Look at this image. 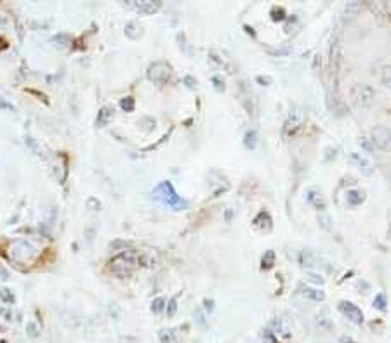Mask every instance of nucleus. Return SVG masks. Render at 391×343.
<instances>
[{
    "label": "nucleus",
    "instance_id": "f257e3e1",
    "mask_svg": "<svg viewBox=\"0 0 391 343\" xmlns=\"http://www.w3.org/2000/svg\"><path fill=\"white\" fill-rule=\"evenodd\" d=\"M153 198L162 201L164 205L171 206V208H176V210H184L188 206V203L184 199H181V196H177L174 187H172L171 182H160L156 185L155 189H153Z\"/></svg>",
    "mask_w": 391,
    "mask_h": 343
},
{
    "label": "nucleus",
    "instance_id": "f03ea898",
    "mask_svg": "<svg viewBox=\"0 0 391 343\" xmlns=\"http://www.w3.org/2000/svg\"><path fill=\"white\" fill-rule=\"evenodd\" d=\"M110 265H112V272L115 274V276L125 279V277H129L132 274V271H134V267H136V262H134V258H132L131 255L120 253L118 256L113 258Z\"/></svg>",
    "mask_w": 391,
    "mask_h": 343
},
{
    "label": "nucleus",
    "instance_id": "7ed1b4c3",
    "mask_svg": "<svg viewBox=\"0 0 391 343\" xmlns=\"http://www.w3.org/2000/svg\"><path fill=\"white\" fill-rule=\"evenodd\" d=\"M169 78H171V66L164 61H156L148 70V80L156 85H164L165 82H169Z\"/></svg>",
    "mask_w": 391,
    "mask_h": 343
},
{
    "label": "nucleus",
    "instance_id": "20e7f679",
    "mask_svg": "<svg viewBox=\"0 0 391 343\" xmlns=\"http://www.w3.org/2000/svg\"><path fill=\"white\" fill-rule=\"evenodd\" d=\"M371 141L375 147H379L383 151L391 149V130L384 125H377L372 128L371 132Z\"/></svg>",
    "mask_w": 391,
    "mask_h": 343
},
{
    "label": "nucleus",
    "instance_id": "39448f33",
    "mask_svg": "<svg viewBox=\"0 0 391 343\" xmlns=\"http://www.w3.org/2000/svg\"><path fill=\"white\" fill-rule=\"evenodd\" d=\"M352 97L356 106H371L375 94L371 85H363L362 83V85H355V87L352 89Z\"/></svg>",
    "mask_w": 391,
    "mask_h": 343
},
{
    "label": "nucleus",
    "instance_id": "423d86ee",
    "mask_svg": "<svg viewBox=\"0 0 391 343\" xmlns=\"http://www.w3.org/2000/svg\"><path fill=\"white\" fill-rule=\"evenodd\" d=\"M339 310L343 312L344 316L350 321H353L355 324H362L363 323V314L355 304L352 302H339Z\"/></svg>",
    "mask_w": 391,
    "mask_h": 343
},
{
    "label": "nucleus",
    "instance_id": "0eeeda50",
    "mask_svg": "<svg viewBox=\"0 0 391 343\" xmlns=\"http://www.w3.org/2000/svg\"><path fill=\"white\" fill-rule=\"evenodd\" d=\"M20 246L23 248L21 252L12 248V258L16 262H32V258L35 256V248L26 241H20Z\"/></svg>",
    "mask_w": 391,
    "mask_h": 343
},
{
    "label": "nucleus",
    "instance_id": "6e6552de",
    "mask_svg": "<svg viewBox=\"0 0 391 343\" xmlns=\"http://www.w3.org/2000/svg\"><path fill=\"white\" fill-rule=\"evenodd\" d=\"M132 7L141 14H153L162 7V2H139V4H132Z\"/></svg>",
    "mask_w": 391,
    "mask_h": 343
},
{
    "label": "nucleus",
    "instance_id": "1a4fd4ad",
    "mask_svg": "<svg viewBox=\"0 0 391 343\" xmlns=\"http://www.w3.org/2000/svg\"><path fill=\"white\" fill-rule=\"evenodd\" d=\"M254 225L261 231H272V217L268 212H259L254 218Z\"/></svg>",
    "mask_w": 391,
    "mask_h": 343
},
{
    "label": "nucleus",
    "instance_id": "9d476101",
    "mask_svg": "<svg viewBox=\"0 0 391 343\" xmlns=\"http://www.w3.org/2000/svg\"><path fill=\"white\" fill-rule=\"evenodd\" d=\"M350 160H352V163L358 165L365 175H372V172H374V170H372V165H371V162H369L367 158H363V156H360V154L353 153L352 156H350Z\"/></svg>",
    "mask_w": 391,
    "mask_h": 343
},
{
    "label": "nucleus",
    "instance_id": "9b49d317",
    "mask_svg": "<svg viewBox=\"0 0 391 343\" xmlns=\"http://www.w3.org/2000/svg\"><path fill=\"white\" fill-rule=\"evenodd\" d=\"M369 9L372 12H379V14H384V16H391V2H369Z\"/></svg>",
    "mask_w": 391,
    "mask_h": 343
},
{
    "label": "nucleus",
    "instance_id": "f8f14e48",
    "mask_svg": "<svg viewBox=\"0 0 391 343\" xmlns=\"http://www.w3.org/2000/svg\"><path fill=\"white\" fill-rule=\"evenodd\" d=\"M112 118H113V109H112V108H103V109L98 113V120H96L98 126L108 125V122H112Z\"/></svg>",
    "mask_w": 391,
    "mask_h": 343
},
{
    "label": "nucleus",
    "instance_id": "ddd939ff",
    "mask_svg": "<svg viewBox=\"0 0 391 343\" xmlns=\"http://www.w3.org/2000/svg\"><path fill=\"white\" fill-rule=\"evenodd\" d=\"M301 262H303V265H308V267H320V264H323L322 258L312 255V253H301Z\"/></svg>",
    "mask_w": 391,
    "mask_h": 343
},
{
    "label": "nucleus",
    "instance_id": "4468645a",
    "mask_svg": "<svg viewBox=\"0 0 391 343\" xmlns=\"http://www.w3.org/2000/svg\"><path fill=\"white\" fill-rule=\"evenodd\" d=\"M360 9H362V4H360V2H348V4L344 5V18L353 19L360 12Z\"/></svg>",
    "mask_w": 391,
    "mask_h": 343
},
{
    "label": "nucleus",
    "instance_id": "2eb2a0df",
    "mask_svg": "<svg viewBox=\"0 0 391 343\" xmlns=\"http://www.w3.org/2000/svg\"><path fill=\"white\" fill-rule=\"evenodd\" d=\"M308 201L312 203L315 208H318V210H325V201L322 199V196H320L316 191H310L308 193Z\"/></svg>",
    "mask_w": 391,
    "mask_h": 343
},
{
    "label": "nucleus",
    "instance_id": "dca6fc26",
    "mask_svg": "<svg viewBox=\"0 0 391 343\" xmlns=\"http://www.w3.org/2000/svg\"><path fill=\"white\" fill-rule=\"evenodd\" d=\"M160 342L162 343H179L174 329H162L160 331Z\"/></svg>",
    "mask_w": 391,
    "mask_h": 343
},
{
    "label": "nucleus",
    "instance_id": "f3484780",
    "mask_svg": "<svg viewBox=\"0 0 391 343\" xmlns=\"http://www.w3.org/2000/svg\"><path fill=\"white\" fill-rule=\"evenodd\" d=\"M303 295L310 300H315V302H323L325 300V293L313 288H303Z\"/></svg>",
    "mask_w": 391,
    "mask_h": 343
},
{
    "label": "nucleus",
    "instance_id": "a211bd4d",
    "mask_svg": "<svg viewBox=\"0 0 391 343\" xmlns=\"http://www.w3.org/2000/svg\"><path fill=\"white\" fill-rule=\"evenodd\" d=\"M141 26L137 23H129L127 26H125V35L129 36V38H132V40H136V38H139L141 36Z\"/></svg>",
    "mask_w": 391,
    "mask_h": 343
},
{
    "label": "nucleus",
    "instance_id": "6ab92c4d",
    "mask_svg": "<svg viewBox=\"0 0 391 343\" xmlns=\"http://www.w3.org/2000/svg\"><path fill=\"white\" fill-rule=\"evenodd\" d=\"M363 193H360V191H348V203L353 206L356 205H362L363 203Z\"/></svg>",
    "mask_w": 391,
    "mask_h": 343
},
{
    "label": "nucleus",
    "instance_id": "aec40b11",
    "mask_svg": "<svg viewBox=\"0 0 391 343\" xmlns=\"http://www.w3.org/2000/svg\"><path fill=\"white\" fill-rule=\"evenodd\" d=\"M244 144H245V147H249V149H254L255 144H257V132L249 130L244 137Z\"/></svg>",
    "mask_w": 391,
    "mask_h": 343
},
{
    "label": "nucleus",
    "instance_id": "412c9836",
    "mask_svg": "<svg viewBox=\"0 0 391 343\" xmlns=\"http://www.w3.org/2000/svg\"><path fill=\"white\" fill-rule=\"evenodd\" d=\"M261 264H263V269H272L273 265H275V252H273V250H268L263 255Z\"/></svg>",
    "mask_w": 391,
    "mask_h": 343
},
{
    "label": "nucleus",
    "instance_id": "4be33fe9",
    "mask_svg": "<svg viewBox=\"0 0 391 343\" xmlns=\"http://www.w3.org/2000/svg\"><path fill=\"white\" fill-rule=\"evenodd\" d=\"M374 307L377 308V310H386V295H384V293H379V295L375 296L374 298Z\"/></svg>",
    "mask_w": 391,
    "mask_h": 343
},
{
    "label": "nucleus",
    "instance_id": "5701e85b",
    "mask_svg": "<svg viewBox=\"0 0 391 343\" xmlns=\"http://www.w3.org/2000/svg\"><path fill=\"white\" fill-rule=\"evenodd\" d=\"M285 18V9L284 7H273L272 9V19L273 21H282Z\"/></svg>",
    "mask_w": 391,
    "mask_h": 343
},
{
    "label": "nucleus",
    "instance_id": "b1692460",
    "mask_svg": "<svg viewBox=\"0 0 391 343\" xmlns=\"http://www.w3.org/2000/svg\"><path fill=\"white\" fill-rule=\"evenodd\" d=\"M318 222H320V225H322L325 231H331V217H329L327 213H320L318 215Z\"/></svg>",
    "mask_w": 391,
    "mask_h": 343
},
{
    "label": "nucleus",
    "instance_id": "393cba45",
    "mask_svg": "<svg viewBox=\"0 0 391 343\" xmlns=\"http://www.w3.org/2000/svg\"><path fill=\"white\" fill-rule=\"evenodd\" d=\"M383 83L388 89H391V64L383 70Z\"/></svg>",
    "mask_w": 391,
    "mask_h": 343
},
{
    "label": "nucleus",
    "instance_id": "a878e982",
    "mask_svg": "<svg viewBox=\"0 0 391 343\" xmlns=\"http://www.w3.org/2000/svg\"><path fill=\"white\" fill-rule=\"evenodd\" d=\"M195 323L198 324L200 327H205V326H207V323H205V316H204V312H202V308H196V312H195Z\"/></svg>",
    "mask_w": 391,
    "mask_h": 343
},
{
    "label": "nucleus",
    "instance_id": "bb28decb",
    "mask_svg": "<svg viewBox=\"0 0 391 343\" xmlns=\"http://www.w3.org/2000/svg\"><path fill=\"white\" fill-rule=\"evenodd\" d=\"M120 106H122V109H125V111H132V109H134V99H132V97L122 99Z\"/></svg>",
    "mask_w": 391,
    "mask_h": 343
},
{
    "label": "nucleus",
    "instance_id": "cd10ccee",
    "mask_svg": "<svg viewBox=\"0 0 391 343\" xmlns=\"http://www.w3.org/2000/svg\"><path fill=\"white\" fill-rule=\"evenodd\" d=\"M358 142H360V146L367 151V153H372V141H369L367 137H360Z\"/></svg>",
    "mask_w": 391,
    "mask_h": 343
},
{
    "label": "nucleus",
    "instance_id": "c85d7f7f",
    "mask_svg": "<svg viewBox=\"0 0 391 343\" xmlns=\"http://www.w3.org/2000/svg\"><path fill=\"white\" fill-rule=\"evenodd\" d=\"M164 298H156L155 302L152 304V308H153V312H162V308H164Z\"/></svg>",
    "mask_w": 391,
    "mask_h": 343
},
{
    "label": "nucleus",
    "instance_id": "c756f323",
    "mask_svg": "<svg viewBox=\"0 0 391 343\" xmlns=\"http://www.w3.org/2000/svg\"><path fill=\"white\" fill-rule=\"evenodd\" d=\"M176 298L171 300V304H169V310H167V316H174L176 314Z\"/></svg>",
    "mask_w": 391,
    "mask_h": 343
},
{
    "label": "nucleus",
    "instance_id": "7c9ffc66",
    "mask_svg": "<svg viewBox=\"0 0 391 343\" xmlns=\"http://www.w3.org/2000/svg\"><path fill=\"white\" fill-rule=\"evenodd\" d=\"M212 83H215V90H224V83L221 82L219 78H217V76H214V78H212Z\"/></svg>",
    "mask_w": 391,
    "mask_h": 343
},
{
    "label": "nucleus",
    "instance_id": "2f4dec72",
    "mask_svg": "<svg viewBox=\"0 0 391 343\" xmlns=\"http://www.w3.org/2000/svg\"><path fill=\"white\" fill-rule=\"evenodd\" d=\"M263 342L264 343H278V342H276V338L272 335V333H266V335H264V338H263Z\"/></svg>",
    "mask_w": 391,
    "mask_h": 343
},
{
    "label": "nucleus",
    "instance_id": "473e14b6",
    "mask_svg": "<svg viewBox=\"0 0 391 343\" xmlns=\"http://www.w3.org/2000/svg\"><path fill=\"white\" fill-rule=\"evenodd\" d=\"M257 82L263 83V85H270V83H272V78H270V76H257Z\"/></svg>",
    "mask_w": 391,
    "mask_h": 343
},
{
    "label": "nucleus",
    "instance_id": "72a5a7b5",
    "mask_svg": "<svg viewBox=\"0 0 391 343\" xmlns=\"http://www.w3.org/2000/svg\"><path fill=\"white\" fill-rule=\"evenodd\" d=\"M310 277H312V281H313V283H316V284H322L323 283L322 276H316V274H310Z\"/></svg>",
    "mask_w": 391,
    "mask_h": 343
},
{
    "label": "nucleus",
    "instance_id": "f704fd0d",
    "mask_svg": "<svg viewBox=\"0 0 391 343\" xmlns=\"http://www.w3.org/2000/svg\"><path fill=\"white\" fill-rule=\"evenodd\" d=\"M184 82L188 83V87H190V89H193V87H195V85H196V82L192 78V76H186V78H184Z\"/></svg>",
    "mask_w": 391,
    "mask_h": 343
},
{
    "label": "nucleus",
    "instance_id": "c9c22d12",
    "mask_svg": "<svg viewBox=\"0 0 391 343\" xmlns=\"http://www.w3.org/2000/svg\"><path fill=\"white\" fill-rule=\"evenodd\" d=\"M28 329H30V333H32V336H33V338H37V335H39V331H37V327L33 326V324H30V326H28Z\"/></svg>",
    "mask_w": 391,
    "mask_h": 343
},
{
    "label": "nucleus",
    "instance_id": "e433bc0d",
    "mask_svg": "<svg viewBox=\"0 0 391 343\" xmlns=\"http://www.w3.org/2000/svg\"><path fill=\"white\" fill-rule=\"evenodd\" d=\"M205 305H207V310L212 312V308H214V302H212V300H205Z\"/></svg>",
    "mask_w": 391,
    "mask_h": 343
},
{
    "label": "nucleus",
    "instance_id": "4c0bfd02",
    "mask_svg": "<svg viewBox=\"0 0 391 343\" xmlns=\"http://www.w3.org/2000/svg\"><path fill=\"white\" fill-rule=\"evenodd\" d=\"M0 106H2V108H7V109H12V106H11V104H7V103H5L4 99H0Z\"/></svg>",
    "mask_w": 391,
    "mask_h": 343
},
{
    "label": "nucleus",
    "instance_id": "58836bf2",
    "mask_svg": "<svg viewBox=\"0 0 391 343\" xmlns=\"http://www.w3.org/2000/svg\"><path fill=\"white\" fill-rule=\"evenodd\" d=\"M0 274H2V279H7V277H9V274L4 271V267H0Z\"/></svg>",
    "mask_w": 391,
    "mask_h": 343
}]
</instances>
